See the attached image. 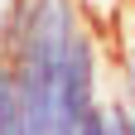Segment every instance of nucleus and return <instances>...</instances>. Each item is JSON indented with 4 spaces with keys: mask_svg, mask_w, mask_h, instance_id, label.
<instances>
[{
    "mask_svg": "<svg viewBox=\"0 0 135 135\" xmlns=\"http://www.w3.org/2000/svg\"><path fill=\"white\" fill-rule=\"evenodd\" d=\"M126 53H130V58H135V29H130V48H126Z\"/></svg>",
    "mask_w": 135,
    "mask_h": 135,
    "instance_id": "f03ea898",
    "label": "nucleus"
},
{
    "mask_svg": "<svg viewBox=\"0 0 135 135\" xmlns=\"http://www.w3.org/2000/svg\"><path fill=\"white\" fill-rule=\"evenodd\" d=\"M121 97L130 101V111H135V58L126 53V63H121Z\"/></svg>",
    "mask_w": 135,
    "mask_h": 135,
    "instance_id": "f257e3e1",
    "label": "nucleus"
}]
</instances>
